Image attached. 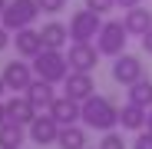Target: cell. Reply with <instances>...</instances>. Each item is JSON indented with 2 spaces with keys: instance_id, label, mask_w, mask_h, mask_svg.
<instances>
[{
  "instance_id": "d4e9b609",
  "label": "cell",
  "mask_w": 152,
  "mask_h": 149,
  "mask_svg": "<svg viewBox=\"0 0 152 149\" xmlns=\"http://www.w3.org/2000/svg\"><path fill=\"white\" fill-rule=\"evenodd\" d=\"M10 43H13V37H10V30L4 27V23H0V53H4V50H7Z\"/></svg>"
},
{
  "instance_id": "2e32d148",
  "label": "cell",
  "mask_w": 152,
  "mask_h": 149,
  "mask_svg": "<svg viewBox=\"0 0 152 149\" xmlns=\"http://www.w3.org/2000/svg\"><path fill=\"white\" fill-rule=\"evenodd\" d=\"M40 37H43V46H46V50H63V46L69 43V27L60 23V20H50V23H43Z\"/></svg>"
},
{
  "instance_id": "e0dca14e",
  "label": "cell",
  "mask_w": 152,
  "mask_h": 149,
  "mask_svg": "<svg viewBox=\"0 0 152 149\" xmlns=\"http://www.w3.org/2000/svg\"><path fill=\"white\" fill-rule=\"evenodd\" d=\"M119 126L129 129V133H142V129H145V109L136 106V103H126V106L119 109Z\"/></svg>"
},
{
  "instance_id": "83f0119b",
  "label": "cell",
  "mask_w": 152,
  "mask_h": 149,
  "mask_svg": "<svg viewBox=\"0 0 152 149\" xmlns=\"http://www.w3.org/2000/svg\"><path fill=\"white\" fill-rule=\"evenodd\" d=\"M145 129H149V133H152V106H149V109H145Z\"/></svg>"
},
{
  "instance_id": "4316f807",
  "label": "cell",
  "mask_w": 152,
  "mask_h": 149,
  "mask_svg": "<svg viewBox=\"0 0 152 149\" xmlns=\"http://www.w3.org/2000/svg\"><path fill=\"white\" fill-rule=\"evenodd\" d=\"M142 50H145V53H149V57H152V30H149V33H145V37H142Z\"/></svg>"
},
{
  "instance_id": "ac0fdd59",
  "label": "cell",
  "mask_w": 152,
  "mask_h": 149,
  "mask_svg": "<svg viewBox=\"0 0 152 149\" xmlns=\"http://www.w3.org/2000/svg\"><path fill=\"white\" fill-rule=\"evenodd\" d=\"M56 146H60V149H86V129L80 126V123H73V126H60Z\"/></svg>"
},
{
  "instance_id": "603a6c76",
  "label": "cell",
  "mask_w": 152,
  "mask_h": 149,
  "mask_svg": "<svg viewBox=\"0 0 152 149\" xmlns=\"http://www.w3.org/2000/svg\"><path fill=\"white\" fill-rule=\"evenodd\" d=\"M86 7H89V10H96L99 17H103V13H109V10L116 7V0H86Z\"/></svg>"
},
{
  "instance_id": "3957f363",
  "label": "cell",
  "mask_w": 152,
  "mask_h": 149,
  "mask_svg": "<svg viewBox=\"0 0 152 149\" xmlns=\"http://www.w3.org/2000/svg\"><path fill=\"white\" fill-rule=\"evenodd\" d=\"M126 40H129V33H126L122 20H103V27L96 33V50L99 57H119L126 53Z\"/></svg>"
},
{
  "instance_id": "4dcf8cb0",
  "label": "cell",
  "mask_w": 152,
  "mask_h": 149,
  "mask_svg": "<svg viewBox=\"0 0 152 149\" xmlns=\"http://www.w3.org/2000/svg\"><path fill=\"white\" fill-rule=\"evenodd\" d=\"M4 90H7V83H4V76H0V96H4Z\"/></svg>"
},
{
  "instance_id": "cb8c5ba5",
  "label": "cell",
  "mask_w": 152,
  "mask_h": 149,
  "mask_svg": "<svg viewBox=\"0 0 152 149\" xmlns=\"http://www.w3.org/2000/svg\"><path fill=\"white\" fill-rule=\"evenodd\" d=\"M132 149H152V133H149V129L136 133V139H132Z\"/></svg>"
},
{
  "instance_id": "8fae6325",
  "label": "cell",
  "mask_w": 152,
  "mask_h": 149,
  "mask_svg": "<svg viewBox=\"0 0 152 149\" xmlns=\"http://www.w3.org/2000/svg\"><path fill=\"white\" fill-rule=\"evenodd\" d=\"M13 46H17V57L33 60L40 50H43V37H40V30H33V27H23V30L13 33Z\"/></svg>"
},
{
  "instance_id": "ffe728a7",
  "label": "cell",
  "mask_w": 152,
  "mask_h": 149,
  "mask_svg": "<svg viewBox=\"0 0 152 149\" xmlns=\"http://www.w3.org/2000/svg\"><path fill=\"white\" fill-rule=\"evenodd\" d=\"M129 103H136V106H142V109H149L152 106V80H136L132 86H129Z\"/></svg>"
},
{
  "instance_id": "30bf717a",
  "label": "cell",
  "mask_w": 152,
  "mask_h": 149,
  "mask_svg": "<svg viewBox=\"0 0 152 149\" xmlns=\"http://www.w3.org/2000/svg\"><path fill=\"white\" fill-rule=\"evenodd\" d=\"M27 136H30L37 146H53L56 136H60V123L50 116V113H40L30 126H27Z\"/></svg>"
},
{
  "instance_id": "44dd1931",
  "label": "cell",
  "mask_w": 152,
  "mask_h": 149,
  "mask_svg": "<svg viewBox=\"0 0 152 149\" xmlns=\"http://www.w3.org/2000/svg\"><path fill=\"white\" fill-rule=\"evenodd\" d=\"M96 149H126V142H122V136L116 129H109V133H103V139L96 142Z\"/></svg>"
},
{
  "instance_id": "52a82bcc",
  "label": "cell",
  "mask_w": 152,
  "mask_h": 149,
  "mask_svg": "<svg viewBox=\"0 0 152 149\" xmlns=\"http://www.w3.org/2000/svg\"><path fill=\"white\" fill-rule=\"evenodd\" d=\"M113 80H116L119 86H132L136 80H142V63H139V57H132V53L113 57Z\"/></svg>"
},
{
  "instance_id": "7c38bea8",
  "label": "cell",
  "mask_w": 152,
  "mask_h": 149,
  "mask_svg": "<svg viewBox=\"0 0 152 149\" xmlns=\"http://www.w3.org/2000/svg\"><path fill=\"white\" fill-rule=\"evenodd\" d=\"M122 27H126L129 37H145V33L152 30V10H145L142 4L132 7V10H126V13H122Z\"/></svg>"
},
{
  "instance_id": "5b68a950",
  "label": "cell",
  "mask_w": 152,
  "mask_h": 149,
  "mask_svg": "<svg viewBox=\"0 0 152 149\" xmlns=\"http://www.w3.org/2000/svg\"><path fill=\"white\" fill-rule=\"evenodd\" d=\"M99 27H103V17H99L96 10H89V7L76 10L69 17V37H73V43H93L96 33H99Z\"/></svg>"
},
{
  "instance_id": "9c48e42d",
  "label": "cell",
  "mask_w": 152,
  "mask_h": 149,
  "mask_svg": "<svg viewBox=\"0 0 152 149\" xmlns=\"http://www.w3.org/2000/svg\"><path fill=\"white\" fill-rule=\"evenodd\" d=\"M63 93L76 103H83L96 93V83H93V73H80V70H69L66 80H63Z\"/></svg>"
},
{
  "instance_id": "4fadbf2b",
  "label": "cell",
  "mask_w": 152,
  "mask_h": 149,
  "mask_svg": "<svg viewBox=\"0 0 152 149\" xmlns=\"http://www.w3.org/2000/svg\"><path fill=\"white\" fill-rule=\"evenodd\" d=\"M4 109H7V123L30 126V123L37 119V109H33V103L27 99V93H23V96H13V99H7V103H4Z\"/></svg>"
},
{
  "instance_id": "277c9868",
  "label": "cell",
  "mask_w": 152,
  "mask_h": 149,
  "mask_svg": "<svg viewBox=\"0 0 152 149\" xmlns=\"http://www.w3.org/2000/svg\"><path fill=\"white\" fill-rule=\"evenodd\" d=\"M40 17V7H37V0H7V7H4V27L10 33L23 30V27H33V20Z\"/></svg>"
},
{
  "instance_id": "5bb4252c",
  "label": "cell",
  "mask_w": 152,
  "mask_h": 149,
  "mask_svg": "<svg viewBox=\"0 0 152 149\" xmlns=\"http://www.w3.org/2000/svg\"><path fill=\"white\" fill-rule=\"evenodd\" d=\"M80 106L83 103H76V99H69V96H56L46 113L53 116L60 126H73V123H80Z\"/></svg>"
},
{
  "instance_id": "484cf974",
  "label": "cell",
  "mask_w": 152,
  "mask_h": 149,
  "mask_svg": "<svg viewBox=\"0 0 152 149\" xmlns=\"http://www.w3.org/2000/svg\"><path fill=\"white\" fill-rule=\"evenodd\" d=\"M142 0H116V7H122V10H132V7H139Z\"/></svg>"
},
{
  "instance_id": "9a60e30c",
  "label": "cell",
  "mask_w": 152,
  "mask_h": 149,
  "mask_svg": "<svg viewBox=\"0 0 152 149\" xmlns=\"http://www.w3.org/2000/svg\"><path fill=\"white\" fill-rule=\"evenodd\" d=\"M27 99L33 103V109H37V116L40 113H46L50 106H53V99H56V93H53V83H46V80H33L30 83V90H27Z\"/></svg>"
},
{
  "instance_id": "f1b7e54d",
  "label": "cell",
  "mask_w": 152,
  "mask_h": 149,
  "mask_svg": "<svg viewBox=\"0 0 152 149\" xmlns=\"http://www.w3.org/2000/svg\"><path fill=\"white\" fill-rule=\"evenodd\" d=\"M7 123V109H4V103H0V126Z\"/></svg>"
},
{
  "instance_id": "ba28073f",
  "label": "cell",
  "mask_w": 152,
  "mask_h": 149,
  "mask_svg": "<svg viewBox=\"0 0 152 149\" xmlns=\"http://www.w3.org/2000/svg\"><path fill=\"white\" fill-rule=\"evenodd\" d=\"M66 63H69V70L93 73L96 63H99V50H96V43H73V46L66 50Z\"/></svg>"
},
{
  "instance_id": "7402d4cb",
  "label": "cell",
  "mask_w": 152,
  "mask_h": 149,
  "mask_svg": "<svg viewBox=\"0 0 152 149\" xmlns=\"http://www.w3.org/2000/svg\"><path fill=\"white\" fill-rule=\"evenodd\" d=\"M37 7H40V13H60V10H66V0H37Z\"/></svg>"
},
{
  "instance_id": "d6986e66",
  "label": "cell",
  "mask_w": 152,
  "mask_h": 149,
  "mask_svg": "<svg viewBox=\"0 0 152 149\" xmlns=\"http://www.w3.org/2000/svg\"><path fill=\"white\" fill-rule=\"evenodd\" d=\"M27 139V126L20 123H4L0 126V149H20Z\"/></svg>"
},
{
  "instance_id": "7a4b0ae2",
  "label": "cell",
  "mask_w": 152,
  "mask_h": 149,
  "mask_svg": "<svg viewBox=\"0 0 152 149\" xmlns=\"http://www.w3.org/2000/svg\"><path fill=\"white\" fill-rule=\"evenodd\" d=\"M33 63V73H37V76L40 80H46V83H63L66 80V73H69V63H66V53H63V50H40V53L30 60Z\"/></svg>"
},
{
  "instance_id": "6da1fadb",
  "label": "cell",
  "mask_w": 152,
  "mask_h": 149,
  "mask_svg": "<svg viewBox=\"0 0 152 149\" xmlns=\"http://www.w3.org/2000/svg\"><path fill=\"white\" fill-rule=\"evenodd\" d=\"M80 123L89 129H99V133H109L119 126V106L113 103L109 96H99L93 93L89 99H83V106H80Z\"/></svg>"
},
{
  "instance_id": "f546056e",
  "label": "cell",
  "mask_w": 152,
  "mask_h": 149,
  "mask_svg": "<svg viewBox=\"0 0 152 149\" xmlns=\"http://www.w3.org/2000/svg\"><path fill=\"white\" fill-rule=\"evenodd\" d=\"M4 7H7V0H0V20H4Z\"/></svg>"
},
{
  "instance_id": "8992f818",
  "label": "cell",
  "mask_w": 152,
  "mask_h": 149,
  "mask_svg": "<svg viewBox=\"0 0 152 149\" xmlns=\"http://www.w3.org/2000/svg\"><path fill=\"white\" fill-rule=\"evenodd\" d=\"M0 76H4V83H7V90H23L27 93L30 90V83L37 80V73H33V63H23V60H13V63H7L4 66V73H0Z\"/></svg>"
}]
</instances>
